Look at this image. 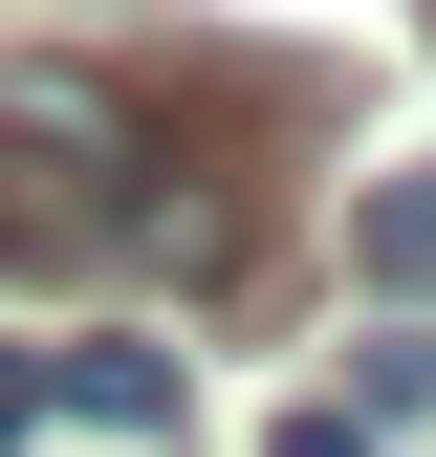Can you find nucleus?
I'll return each mask as SVG.
<instances>
[{
    "label": "nucleus",
    "mask_w": 436,
    "mask_h": 457,
    "mask_svg": "<svg viewBox=\"0 0 436 457\" xmlns=\"http://www.w3.org/2000/svg\"><path fill=\"white\" fill-rule=\"evenodd\" d=\"M0 153L44 175V218H131V175H153L131 87H88V66H0Z\"/></svg>",
    "instance_id": "1"
},
{
    "label": "nucleus",
    "mask_w": 436,
    "mask_h": 457,
    "mask_svg": "<svg viewBox=\"0 0 436 457\" xmlns=\"http://www.w3.org/2000/svg\"><path fill=\"white\" fill-rule=\"evenodd\" d=\"M175 414H197L175 349H44V370H22V436H109V457H153Z\"/></svg>",
    "instance_id": "2"
},
{
    "label": "nucleus",
    "mask_w": 436,
    "mask_h": 457,
    "mask_svg": "<svg viewBox=\"0 0 436 457\" xmlns=\"http://www.w3.org/2000/svg\"><path fill=\"white\" fill-rule=\"evenodd\" d=\"M349 240H371V283H393V305H436V175H371Z\"/></svg>",
    "instance_id": "3"
},
{
    "label": "nucleus",
    "mask_w": 436,
    "mask_h": 457,
    "mask_svg": "<svg viewBox=\"0 0 436 457\" xmlns=\"http://www.w3.org/2000/svg\"><path fill=\"white\" fill-rule=\"evenodd\" d=\"M349 392H371V414H436V305H393V327H371V349H349Z\"/></svg>",
    "instance_id": "4"
}]
</instances>
